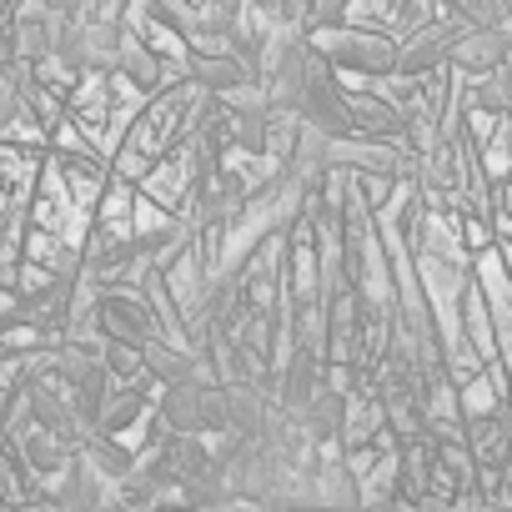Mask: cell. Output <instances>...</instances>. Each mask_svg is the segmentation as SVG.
<instances>
[{
	"instance_id": "cell-1",
	"label": "cell",
	"mask_w": 512,
	"mask_h": 512,
	"mask_svg": "<svg viewBox=\"0 0 512 512\" xmlns=\"http://www.w3.org/2000/svg\"><path fill=\"white\" fill-rule=\"evenodd\" d=\"M131 206H136V181L111 176L106 191H101V201H96V226H106L111 236L131 241Z\"/></svg>"
}]
</instances>
